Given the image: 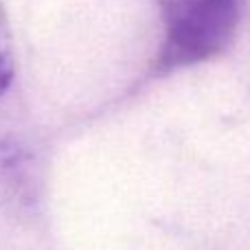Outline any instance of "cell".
Returning a JSON list of instances; mask_svg holds the SVG:
<instances>
[{
    "instance_id": "obj_1",
    "label": "cell",
    "mask_w": 250,
    "mask_h": 250,
    "mask_svg": "<svg viewBox=\"0 0 250 250\" xmlns=\"http://www.w3.org/2000/svg\"><path fill=\"white\" fill-rule=\"evenodd\" d=\"M163 40L151 64L156 77L191 68L229 48L242 20V0H156Z\"/></svg>"
},
{
    "instance_id": "obj_2",
    "label": "cell",
    "mask_w": 250,
    "mask_h": 250,
    "mask_svg": "<svg viewBox=\"0 0 250 250\" xmlns=\"http://www.w3.org/2000/svg\"><path fill=\"white\" fill-rule=\"evenodd\" d=\"M16 75V51H13V35L9 26V18L0 2V99L9 90Z\"/></svg>"
}]
</instances>
